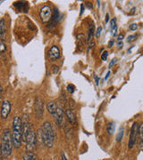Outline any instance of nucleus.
<instances>
[{"instance_id":"nucleus-32","label":"nucleus","mask_w":143,"mask_h":160,"mask_svg":"<svg viewBox=\"0 0 143 160\" xmlns=\"http://www.w3.org/2000/svg\"><path fill=\"white\" fill-rule=\"evenodd\" d=\"M83 11H84V5L82 4V5L80 6V14L83 13Z\"/></svg>"},{"instance_id":"nucleus-15","label":"nucleus","mask_w":143,"mask_h":160,"mask_svg":"<svg viewBox=\"0 0 143 160\" xmlns=\"http://www.w3.org/2000/svg\"><path fill=\"white\" fill-rule=\"evenodd\" d=\"M23 160H36V156L30 150H28L23 156Z\"/></svg>"},{"instance_id":"nucleus-37","label":"nucleus","mask_w":143,"mask_h":160,"mask_svg":"<svg viewBox=\"0 0 143 160\" xmlns=\"http://www.w3.org/2000/svg\"><path fill=\"white\" fill-rule=\"evenodd\" d=\"M117 45H118V46H119V47H122L124 44H123V42H118V44H117Z\"/></svg>"},{"instance_id":"nucleus-13","label":"nucleus","mask_w":143,"mask_h":160,"mask_svg":"<svg viewBox=\"0 0 143 160\" xmlns=\"http://www.w3.org/2000/svg\"><path fill=\"white\" fill-rule=\"evenodd\" d=\"M58 106L55 102H49L47 104V109L48 111L49 114H51L52 116L57 112V110L58 109Z\"/></svg>"},{"instance_id":"nucleus-8","label":"nucleus","mask_w":143,"mask_h":160,"mask_svg":"<svg viewBox=\"0 0 143 160\" xmlns=\"http://www.w3.org/2000/svg\"><path fill=\"white\" fill-rule=\"evenodd\" d=\"M34 109L35 114L37 115V117L39 118H41L44 115V102L41 100V98L37 97V99L35 100Z\"/></svg>"},{"instance_id":"nucleus-20","label":"nucleus","mask_w":143,"mask_h":160,"mask_svg":"<svg viewBox=\"0 0 143 160\" xmlns=\"http://www.w3.org/2000/svg\"><path fill=\"white\" fill-rule=\"evenodd\" d=\"M123 137H124V128L121 127L119 129V132H118V134L116 136V142H121L123 140Z\"/></svg>"},{"instance_id":"nucleus-4","label":"nucleus","mask_w":143,"mask_h":160,"mask_svg":"<svg viewBox=\"0 0 143 160\" xmlns=\"http://www.w3.org/2000/svg\"><path fill=\"white\" fill-rule=\"evenodd\" d=\"M23 141L26 142V148L28 150H31V149H34L37 141H36V134H35V132L32 129V127L30 128V130L29 131L26 137Z\"/></svg>"},{"instance_id":"nucleus-35","label":"nucleus","mask_w":143,"mask_h":160,"mask_svg":"<svg viewBox=\"0 0 143 160\" xmlns=\"http://www.w3.org/2000/svg\"><path fill=\"white\" fill-rule=\"evenodd\" d=\"M109 22V14L108 13H107V15H106V22Z\"/></svg>"},{"instance_id":"nucleus-5","label":"nucleus","mask_w":143,"mask_h":160,"mask_svg":"<svg viewBox=\"0 0 143 160\" xmlns=\"http://www.w3.org/2000/svg\"><path fill=\"white\" fill-rule=\"evenodd\" d=\"M52 9L50 6H43L40 12V20L42 22H48L52 18Z\"/></svg>"},{"instance_id":"nucleus-9","label":"nucleus","mask_w":143,"mask_h":160,"mask_svg":"<svg viewBox=\"0 0 143 160\" xmlns=\"http://www.w3.org/2000/svg\"><path fill=\"white\" fill-rule=\"evenodd\" d=\"M53 118H54V119H55L56 124H57L59 127H62V126L64 125V113H63V111L62 110V109L58 108V109L57 110V112L53 115Z\"/></svg>"},{"instance_id":"nucleus-16","label":"nucleus","mask_w":143,"mask_h":160,"mask_svg":"<svg viewBox=\"0 0 143 160\" xmlns=\"http://www.w3.org/2000/svg\"><path fill=\"white\" fill-rule=\"evenodd\" d=\"M6 32V20L3 18L0 20V35L5 34Z\"/></svg>"},{"instance_id":"nucleus-25","label":"nucleus","mask_w":143,"mask_h":160,"mask_svg":"<svg viewBox=\"0 0 143 160\" xmlns=\"http://www.w3.org/2000/svg\"><path fill=\"white\" fill-rule=\"evenodd\" d=\"M52 70H53V73H54V74H57V72H58V70H59V67L57 66V65H54V66L52 67Z\"/></svg>"},{"instance_id":"nucleus-38","label":"nucleus","mask_w":143,"mask_h":160,"mask_svg":"<svg viewBox=\"0 0 143 160\" xmlns=\"http://www.w3.org/2000/svg\"><path fill=\"white\" fill-rule=\"evenodd\" d=\"M113 43H114V42H113V41H111V42L109 43L108 47H112V46H113Z\"/></svg>"},{"instance_id":"nucleus-6","label":"nucleus","mask_w":143,"mask_h":160,"mask_svg":"<svg viewBox=\"0 0 143 160\" xmlns=\"http://www.w3.org/2000/svg\"><path fill=\"white\" fill-rule=\"evenodd\" d=\"M138 134H139V126L137 123H133L131 129V134H130V139H129V149H132L136 143Z\"/></svg>"},{"instance_id":"nucleus-28","label":"nucleus","mask_w":143,"mask_h":160,"mask_svg":"<svg viewBox=\"0 0 143 160\" xmlns=\"http://www.w3.org/2000/svg\"><path fill=\"white\" fill-rule=\"evenodd\" d=\"M117 62V59L116 58H114V59H113L112 61H111V62H110V64H109V69H111L113 66H114V64H115V62Z\"/></svg>"},{"instance_id":"nucleus-26","label":"nucleus","mask_w":143,"mask_h":160,"mask_svg":"<svg viewBox=\"0 0 143 160\" xmlns=\"http://www.w3.org/2000/svg\"><path fill=\"white\" fill-rule=\"evenodd\" d=\"M101 32H102V28H101V27H98L97 29L96 37H97V38H99V37H100V35H101Z\"/></svg>"},{"instance_id":"nucleus-30","label":"nucleus","mask_w":143,"mask_h":160,"mask_svg":"<svg viewBox=\"0 0 143 160\" xmlns=\"http://www.w3.org/2000/svg\"><path fill=\"white\" fill-rule=\"evenodd\" d=\"M124 34H120L118 36V38H117V40H118V42H122L123 39H124Z\"/></svg>"},{"instance_id":"nucleus-18","label":"nucleus","mask_w":143,"mask_h":160,"mask_svg":"<svg viewBox=\"0 0 143 160\" xmlns=\"http://www.w3.org/2000/svg\"><path fill=\"white\" fill-rule=\"evenodd\" d=\"M107 133L110 134V135H112L114 133V130H115V124H114V122L109 123L108 125H107Z\"/></svg>"},{"instance_id":"nucleus-39","label":"nucleus","mask_w":143,"mask_h":160,"mask_svg":"<svg viewBox=\"0 0 143 160\" xmlns=\"http://www.w3.org/2000/svg\"><path fill=\"white\" fill-rule=\"evenodd\" d=\"M1 92H2V86H0V97H1Z\"/></svg>"},{"instance_id":"nucleus-24","label":"nucleus","mask_w":143,"mask_h":160,"mask_svg":"<svg viewBox=\"0 0 143 160\" xmlns=\"http://www.w3.org/2000/svg\"><path fill=\"white\" fill-rule=\"evenodd\" d=\"M135 38H136V36H135V35H132V36H129V37H128L127 41H128V43H131L132 41H134Z\"/></svg>"},{"instance_id":"nucleus-17","label":"nucleus","mask_w":143,"mask_h":160,"mask_svg":"<svg viewBox=\"0 0 143 160\" xmlns=\"http://www.w3.org/2000/svg\"><path fill=\"white\" fill-rule=\"evenodd\" d=\"M116 20H115V18L114 19H112V21H111V22H110V27H111V31H112V35L113 36H115L116 35V29H117V27H116Z\"/></svg>"},{"instance_id":"nucleus-22","label":"nucleus","mask_w":143,"mask_h":160,"mask_svg":"<svg viewBox=\"0 0 143 160\" xmlns=\"http://www.w3.org/2000/svg\"><path fill=\"white\" fill-rule=\"evenodd\" d=\"M67 90L70 93H74L75 91V86L74 85H68L67 86Z\"/></svg>"},{"instance_id":"nucleus-12","label":"nucleus","mask_w":143,"mask_h":160,"mask_svg":"<svg viewBox=\"0 0 143 160\" xmlns=\"http://www.w3.org/2000/svg\"><path fill=\"white\" fill-rule=\"evenodd\" d=\"M64 115H65L66 119L68 120V122L71 125H75V123H76V116H75L74 112L72 109H65Z\"/></svg>"},{"instance_id":"nucleus-36","label":"nucleus","mask_w":143,"mask_h":160,"mask_svg":"<svg viewBox=\"0 0 143 160\" xmlns=\"http://www.w3.org/2000/svg\"><path fill=\"white\" fill-rule=\"evenodd\" d=\"M109 75H110V71H108V72H107V76H106V78H105V80H107V78H108Z\"/></svg>"},{"instance_id":"nucleus-21","label":"nucleus","mask_w":143,"mask_h":160,"mask_svg":"<svg viewBox=\"0 0 143 160\" xmlns=\"http://www.w3.org/2000/svg\"><path fill=\"white\" fill-rule=\"evenodd\" d=\"M6 51V46L4 41L0 38V53H4Z\"/></svg>"},{"instance_id":"nucleus-1","label":"nucleus","mask_w":143,"mask_h":160,"mask_svg":"<svg viewBox=\"0 0 143 160\" xmlns=\"http://www.w3.org/2000/svg\"><path fill=\"white\" fill-rule=\"evenodd\" d=\"M13 141H12V132L7 128L5 129L1 138V144H0V155L4 158H7L12 155L13 151Z\"/></svg>"},{"instance_id":"nucleus-2","label":"nucleus","mask_w":143,"mask_h":160,"mask_svg":"<svg viewBox=\"0 0 143 160\" xmlns=\"http://www.w3.org/2000/svg\"><path fill=\"white\" fill-rule=\"evenodd\" d=\"M12 141L15 149H19L21 147L23 141V121L20 117H14L13 119Z\"/></svg>"},{"instance_id":"nucleus-10","label":"nucleus","mask_w":143,"mask_h":160,"mask_svg":"<svg viewBox=\"0 0 143 160\" xmlns=\"http://www.w3.org/2000/svg\"><path fill=\"white\" fill-rule=\"evenodd\" d=\"M61 56V52L59 47L57 46H53L48 51V58L51 60L52 62H55L58 60Z\"/></svg>"},{"instance_id":"nucleus-34","label":"nucleus","mask_w":143,"mask_h":160,"mask_svg":"<svg viewBox=\"0 0 143 160\" xmlns=\"http://www.w3.org/2000/svg\"><path fill=\"white\" fill-rule=\"evenodd\" d=\"M62 160H68L67 158H66V156L64 155V153H62Z\"/></svg>"},{"instance_id":"nucleus-11","label":"nucleus","mask_w":143,"mask_h":160,"mask_svg":"<svg viewBox=\"0 0 143 160\" xmlns=\"http://www.w3.org/2000/svg\"><path fill=\"white\" fill-rule=\"evenodd\" d=\"M14 6L17 9L19 12H27L29 10V4L26 1H17L14 3Z\"/></svg>"},{"instance_id":"nucleus-3","label":"nucleus","mask_w":143,"mask_h":160,"mask_svg":"<svg viewBox=\"0 0 143 160\" xmlns=\"http://www.w3.org/2000/svg\"><path fill=\"white\" fill-rule=\"evenodd\" d=\"M41 138L42 142L45 144V146L51 148L54 145L56 134L53 129L51 123L50 122H45L42 126V131H41Z\"/></svg>"},{"instance_id":"nucleus-31","label":"nucleus","mask_w":143,"mask_h":160,"mask_svg":"<svg viewBox=\"0 0 143 160\" xmlns=\"http://www.w3.org/2000/svg\"><path fill=\"white\" fill-rule=\"evenodd\" d=\"M95 81H96V85L97 86H98V84H99V79H98V77H97V75H95Z\"/></svg>"},{"instance_id":"nucleus-27","label":"nucleus","mask_w":143,"mask_h":160,"mask_svg":"<svg viewBox=\"0 0 143 160\" xmlns=\"http://www.w3.org/2000/svg\"><path fill=\"white\" fill-rule=\"evenodd\" d=\"M69 105H70V107L73 108V109L75 107V102L73 99H70V100H69Z\"/></svg>"},{"instance_id":"nucleus-40","label":"nucleus","mask_w":143,"mask_h":160,"mask_svg":"<svg viewBox=\"0 0 143 160\" xmlns=\"http://www.w3.org/2000/svg\"><path fill=\"white\" fill-rule=\"evenodd\" d=\"M0 160H3V157L1 155H0Z\"/></svg>"},{"instance_id":"nucleus-23","label":"nucleus","mask_w":143,"mask_h":160,"mask_svg":"<svg viewBox=\"0 0 143 160\" xmlns=\"http://www.w3.org/2000/svg\"><path fill=\"white\" fill-rule=\"evenodd\" d=\"M107 57H108V52L107 51H105L103 53L101 54V60L104 61V62H106V61L107 60Z\"/></svg>"},{"instance_id":"nucleus-33","label":"nucleus","mask_w":143,"mask_h":160,"mask_svg":"<svg viewBox=\"0 0 143 160\" xmlns=\"http://www.w3.org/2000/svg\"><path fill=\"white\" fill-rule=\"evenodd\" d=\"M86 6H88L90 9H91L92 8V6L91 5V3H90V2H87V3H86Z\"/></svg>"},{"instance_id":"nucleus-7","label":"nucleus","mask_w":143,"mask_h":160,"mask_svg":"<svg viewBox=\"0 0 143 160\" xmlns=\"http://www.w3.org/2000/svg\"><path fill=\"white\" fill-rule=\"evenodd\" d=\"M11 103L9 101L5 100L1 104V110H0V117L2 119H6L11 112Z\"/></svg>"},{"instance_id":"nucleus-29","label":"nucleus","mask_w":143,"mask_h":160,"mask_svg":"<svg viewBox=\"0 0 143 160\" xmlns=\"http://www.w3.org/2000/svg\"><path fill=\"white\" fill-rule=\"evenodd\" d=\"M129 29H131V30H136L138 29V25L137 24H132V25H130V27H129Z\"/></svg>"},{"instance_id":"nucleus-14","label":"nucleus","mask_w":143,"mask_h":160,"mask_svg":"<svg viewBox=\"0 0 143 160\" xmlns=\"http://www.w3.org/2000/svg\"><path fill=\"white\" fill-rule=\"evenodd\" d=\"M94 29H95V25L94 24H91L90 25V29H89V34H88V44L90 45V48L92 47V44L93 43V36H94Z\"/></svg>"},{"instance_id":"nucleus-19","label":"nucleus","mask_w":143,"mask_h":160,"mask_svg":"<svg viewBox=\"0 0 143 160\" xmlns=\"http://www.w3.org/2000/svg\"><path fill=\"white\" fill-rule=\"evenodd\" d=\"M59 17V12L57 10V8H55L54 9V12H53V13H52V18H51V21L53 22H57V19Z\"/></svg>"}]
</instances>
